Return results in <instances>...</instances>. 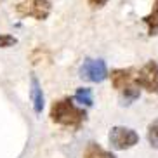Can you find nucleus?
<instances>
[{
  "label": "nucleus",
  "instance_id": "1",
  "mask_svg": "<svg viewBox=\"0 0 158 158\" xmlns=\"http://www.w3.org/2000/svg\"><path fill=\"white\" fill-rule=\"evenodd\" d=\"M85 116H87L85 111L75 106L71 102V99H59L51 108V120L64 127L80 129V125L85 120Z\"/></svg>",
  "mask_w": 158,
  "mask_h": 158
},
{
  "label": "nucleus",
  "instance_id": "2",
  "mask_svg": "<svg viewBox=\"0 0 158 158\" xmlns=\"http://www.w3.org/2000/svg\"><path fill=\"white\" fill-rule=\"evenodd\" d=\"M111 84L122 94V104H130L139 98V85L135 82L134 70H115L111 71Z\"/></svg>",
  "mask_w": 158,
  "mask_h": 158
},
{
  "label": "nucleus",
  "instance_id": "3",
  "mask_svg": "<svg viewBox=\"0 0 158 158\" xmlns=\"http://www.w3.org/2000/svg\"><path fill=\"white\" fill-rule=\"evenodd\" d=\"M108 139H110V144H111V148L115 149H129L132 146L139 143V135L137 132L129 127H113L110 130V135H108Z\"/></svg>",
  "mask_w": 158,
  "mask_h": 158
},
{
  "label": "nucleus",
  "instance_id": "4",
  "mask_svg": "<svg viewBox=\"0 0 158 158\" xmlns=\"http://www.w3.org/2000/svg\"><path fill=\"white\" fill-rule=\"evenodd\" d=\"M16 9L21 16L45 19L51 12V4L49 0H16Z\"/></svg>",
  "mask_w": 158,
  "mask_h": 158
},
{
  "label": "nucleus",
  "instance_id": "5",
  "mask_svg": "<svg viewBox=\"0 0 158 158\" xmlns=\"http://www.w3.org/2000/svg\"><path fill=\"white\" fill-rule=\"evenodd\" d=\"M135 82L148 92L158 94V63L155 61L146 63L139 70V73H135Z\"/></svg>",
  "mask_w": 158,
  "mask_h": 158
},
{
  "label": "nucleus",
  "instance_id": "6",
  "mask_svg": "<svg viewBox=\"0 0 158 158\" xmlns=\"http://www.w3.org/2000/svg\"><path fill=\"white\" fill-rule=\"evenodd\" d=\"M80 77L89 82H102L108 77L104 61L101 59H85L80 68Z\"/></svg>",
  "mask_w": 158,
  "mask_h": 158
},
{
  "label": "nucleus",
  "instance_id": "7",
  "mask_svg": "<svg viewBox=\"0 0 158 158\" xmlns=\"http://www.w3.org/2000/svg\"><path fill=\"white\" fill-rule=\"evenodd\" d=\"M31 102H33V110L37 115H40L44 110V92L40 89V84L35 77H31Z\"/></svg>",
  "mask_w": 158,
  "mask_h": 158
},
{
  "label": "nucleus",
  "instance_id": "8",
  "mask_svg": "<svg viewBox=\"0 0 158 158\" xmlns=\"http://www.w3.org/2000/svg\"><path fill=\"white\" fill-rule=\"evenodd\" d=\"M84 158H116L111 151H106L98 143H89L84 149Z\"/></svg>",
  "mask_w": 158,
  "mask_h": 158
},
{
  "label": "nucleus",
  "instance_id": "9",
  "mask_svg": "<svg viewBox=\"0 0 158 158\" xmlns=\"http://www.w3.org/2000/svg\"><path fill=\"white\" fill-rule=\"evenodd\" d=\"M144 23L148 24L149 35H158V0H155L151 14L144 18Z\"/></svg>",
  "mask_w": 158,
  "mask_h": 158
},
{
  "label": "nucleus",
  "instance_id": "10",
  "mask_svg": "<svg viewBox=\"0 0 158 158\" xmlns=\"http://www.w3.org/2000/svg\"><path fill=\"white\" fill-rule=\"evenodd\" d=\"M148 141L153 148L158 149V118L151 122L148 127Z\"/></svg>",
  "mask_w": 158,
  "mask_h": 158
},
{
  "label": "nucleus",
  "instance_id": "11",
  "mask_svg": "<svg viewBox=\"0 0 158 158\" xmlns=\"http://www.w3.org/2000/svg\"><path fill=\"white\" fill-rule=\"evenodd\" d=\"M75 99L78 102H82V104H85V106H90L92 104V92H90V89H78L77 90V94H75Z\"/></svg>",
  "mask_w": 158,
  "mask_h": 158
},
{
  "label": "nucleus",
  "instance_id": "12",
  "mask_svg": "<svg viewBox=\"0 0 158 158\" xmlns=\"http://www.w3.org/2000/svg\"><path fill=\"white\" fill-rule=\"evenodd\" d=\"M18 42L14 37H10V35H0V47H10L14 45Z\"/></svg>",
  "mask_w": 158,
  "mask_h": 158
},
{
  "label": "nucleus",
  "instance_id": "13",
  "mask_svg": "<svg viewBox=\"0 0 158 158\" xmlns=\"http://www.w3.org/2000/svg\"><path fill=\"white\" fill-rule=\"evenodd\" d=\"M106 2L108 0H89V5H90V7H102Z\"/></svg>",
  "mask_w": 158,
  "mask_h": 158
}]
</instances>
